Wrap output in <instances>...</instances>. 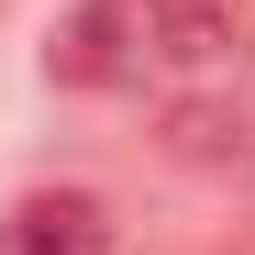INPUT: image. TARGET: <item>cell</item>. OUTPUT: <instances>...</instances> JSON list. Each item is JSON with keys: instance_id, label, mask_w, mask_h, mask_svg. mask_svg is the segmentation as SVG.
Here are the masks:
<instances>
[{"instance_id": "obj_1", "label": "cell", "mask_w": 255, "mask_h": 255, "mask_svg": "<svg viewBox=\"0 0 255 255\" xmlns=\"http://www.w3.org/2000/svg\"><path fill=\"white\" fill-rule=\"evenodd\" d=\"M144 67V11L133 0H78L45 45V78L56 89H122V78Z\"/></svg>"}, {"instance_id": "obj_2", "label": "cell", "mask_w": 255, "mask_h": 255, "mask_svg": "<svg viewBox=\"0 0 255 255\" xmlns=\"http://www.w3.org/2000/svg\"><path fill=\"white\" fill-rule=\"evenodd\" d=\"M0 255H111V200H89V189H22L0 211Z\"/></svg>"}, {"instance_id": "obj_3", "label": "cell", "mask_w": 255, "mask_h": 255, "mask_svg": "<svg viewBox=\"0 0 255 255\" xmlns=\"http://www.w3.org/2000/svg\"><path fill=\"white\" fill-rule=\"evenodd\" d=\"M155 144L178 166H222V178H233V166H255V111L222 100V89H178L155 111Z\"/></svg>"}, {"instance_id": "obj_4", "label": "cell", "mask_w": 255, "mask_h": 255, "mask_svg": "<svg viewBox=\"0 0 255 255\" xmlns=\"http://www.w3.org/2000/svg\"><path fill=\"white\" fill-rule=\"evenodd\" d=\"M144 11V56H166V67H211L233 45V22H244V0H133Z\"/></svg>"}]
</instances>
